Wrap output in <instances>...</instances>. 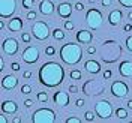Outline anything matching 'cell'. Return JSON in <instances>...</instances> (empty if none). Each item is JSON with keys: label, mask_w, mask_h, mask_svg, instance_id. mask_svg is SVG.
<instances>
[{"label": "cell", "mask_w": 132, "mask_h": 123, "mask_svg": "<svg viewBox=\"0 0 132 123\" xmlns=\"http://www.w3.org/2000/svg\"><path fill=\"white\" fill-rule=\"evenodd\" d=\"M87 53H89V54H95V53H96V47H95V45H89V47H87Z\"/></svg>", "instance_id": "7bdbcfd3"}, {"label": "cell", "mask_w": 132, "mask_h": 123, "mask_svg": "<svg viewBox=\"0 0 132 123\" xmlns=\"http://www.w3.org/2000/svg\"><path fill=\"white\" fill-rule=\"evenodd\" d=\"M102 21H104V15L102 12L99 11L98 8H90L86 14V23L90 27L92 30H98L99 27L102 26Z\"/></svg>", "instance_id": "8992f818"}, {"label": "cell", "mask_w": 132, "mask_h": 123, "mask_svg": "<svg viewBox=\"0 0 132 123\" xmlns=\"http://www.w3.org/2000/svg\"><path fill=\"white\" fill-rule=\"evenodd\" d=\"M95 113L98 116L99 119H102V120H107L111 117L113 114V105H111V102L107 101V99H102V101H99L95 104Z\"/></svg>", "instance_id": "ba28073f"}, {"label": "cell", "mask_w": 132, "mask_h": 123, "mask_svg": "<svg viewBox=\"0 0 132 123\" xmlns=\"http://www.w3.org/2000/svg\"><path fill=\"white\" fill-rule=\"evenodd\" d=\"M36 99H38V102L45 104V102L48 101V93H47V92H38V93H36Z\"/></svg>", "instance_id": "d4e9b609"}, {"label": "cell", "mask_w": 132, "mask_h": 123, "mask_svg": "<svg viewBox=\"0 0 132 123\" xmlns=\"http://www.w3.org/2000/svg\"><path fill=\"white\" fill-rule=\"evenodd\" d=\"M116 116H117V119H120V120H126L128 119V110L123 107H119L117 110H116Z\"/></svg>", "instance_id": "cb8c5ba5"}, {"label": "cell", "mask_w": 132, "mask_h": 123, "mask_svg": "<svg viewBox=\"0 0 132 123\" xmlns=\"http://www.w3.org/2000/svg\"><path fill=\"white\" fill-rule=\"evenodd\" d=\"M11 69H12L14 72H18V71H21V66H20L18 62H12V63H11Z\"/></svg>", "instance_id": "8d00e7d4"}, {"label": "cell", "mask_w": 132, "mask_h": 123, "mask_svg": "<svg viewBox=\"0 0 132 123\" xmlns=\"http://www.w3.org/2000/svg\"><path fill=\"white\" fill-rule=\"evenodd\" d=\"M12 122H14V123H20V122H21V117H14V119H12Z\"/></svg>", "instance_id": "f907efd6"}, {"label": "cell", "mask_w": 132, "mask_h": 123, "mask_svg": "<svg viewBox=\"0 0 132 123\" xmlns=\"http://www.w3.org/2000/svg\"><path fill=\"white\" fill-rule=\"evenodd\" d=\"M16 111H18V104H16L15 101H9V99H6V101L2 102V113L12 116V114H15Z\"/></svg>", "instance_id": "2e32d148"}, {"label": "cell", "mask_w": 132, "mask_h": 123, "mask_svg": "<svg viewBox=\"0 0 132 123\" xmlns=\"http://www.w3.org/2000/svg\"><path fill=\"white\" fill-rule=\"evenodd\" d=\"M84 120H86V122H93V120H95L93 111H86V113H84Z\"/></svg>", "instance_id": "1f68e13d"}, {"label": "cell", "mask_w": 132, "mask_h": 123, "mask_svg": "<svg viewBox=\"0 0 132 123\" xmlns=\"http://www.w3.org/2000/svg\"><path fill=\"white\" fill-rule=\"evenodd\" d=\"M69 93H78V87L72 84V86H69Z\"/></svg>", "instance_id": "bcb514c9"}, {"label": "cell", "mask_w": 132, "mask_h": 123, "mask_svg": "<svg viewBox=\"0 0 132 123\" xmlns=\"http://www.w3.org/2000/svg\"><path fill=\"white\" fill-rule=\"evenodd\" d=\"M128 20L132 21V11H131V9H129V12H128Z\"/></svg>", "instance_id": "816d5d0a"}, {"label": "cell", "mask_w": 132, "mask_h": 123, "mask_svg": "<svg viewBox=\"0 0 132 123\" xmlns=\"http://www.w3.org/2000/svg\"><path fill=\"white\" fill-rule=\"evenodd\" d=\"M126 48L129 53H132V35H129L128 38H126Z\"/></svg>", "instance_id": "836d02e7"}, {"label": "cell", "mask_w": 132, "mask_h": 123, "mask_svg": "<svg viewBox=\"0 0 132 123\" xmlns=\"http://www.w3.org/2000/svg\"><path fill=\"white\" fill-rule=\"evenodd\" d=\"M119 74L122 75L123 78H131L132 77V62L123 60V62L119 65Z\"/></svg>", "instance_id": "ffe728a7"}, {"label": "cell", "mask_w": 132, "mask_h": 123, "mask_svg": "<svg viewBox=\"0 0 132 123\" xmlns=\"http://www.w3.org/2000/svg\"><path fill=\"white\" fill-rule=\"evenodd\" d=\"M2 50L6 56H15L20 51V44L15 38H6L2 44Z\"/></svg>", "instance_id": "7c38bea8"}, {"label": "cell", "mask_w": 132, "mask_h": 123, "mask_svg": "<svg viewBox=\"0 0 132 123\" xmlns=\"http://www.w3.org/2000/svg\"><path fill=\"white\" fill-rule=\"evenodd\" d=\"M126 107L129 108V110H132V99H129V101L126 102Z\"/></svg>", "instance_id": "681fc988"}, {"label": "cell", "mask_w": 132, "mask_h": 123, "mask_svg": "<svg viewBox=\"0 0 132 123\" xmlns=\"http://www.w3.org/2000/svg\"><path fill=\"white\" fill-rule=\"evenodd\" d=\"M111 77H113V71H111V69H105V72L102 74V78L107 81V80H110Z\"/></svg>", "instance_id": "e575fe53"}, {"label": "cell", "mask_w": 132, "mask_h": 123, "mask_svg": "<svg viewBox=\"0 0 132 123\" xmlns=\"http://www.w3.org/2000/svg\"><path fill=\"white\" fill-rule=\"evenodd\" d=\"M23 78L24 80H30L32 78V71H24L23 72Z\"/></svg>", "instance_id": "b9f144b4"}, {"label": "cell", "mask_w": 132, "mask_h": 123, "mask_svg": "<svg viewBox=\"0 0 132 123\" xmlns=\"http://www.w3.org/2000/svg\"><path fill=\"white\" fill-rule=\"evenodd\" d=\"M111 95L117 99H122L125 96H128V93H129V87H128V84L122 80H117L111 84Z\"/></svg>", "instance_id": "30bf717a"}, {"label": "cell", "mask_w": 132, "mask_h": 123, "mask_svg": "<svg viewBox=\"0 0 132 123\" xmlns=\"http://www.w3.org/2000/svg\"><path fill=\"white\" fill-rule=\"evenodd\" d=\"M16 11V0H0V17L9 18Z\"/></svg>", "instance_id": "8fae6325"}, {"label": "cell", "mask_w": 132, "mask_h": 123, "mask_svg": "<svg viewBox=\"0 0 132 123\" xmlns=\"http://www.w3.org/2000/svg\"><path fill=\"white\" fill-rule=\"evenodd\" d=\"M21 5H23V8L24 9L30 11V9H33V6H35V0H23Z\"/></svg>", "instance_id": "f1b7e54d"}, {"label": "cell", "mask_w": 132, "mask_h": 123, "mask_svg": "<svg viewBox=\"0 0 132 123\" xmlns=\"http://www.w3.org/2000/svg\"><path fill=\"white\" fill-rule=\"evenodd\" d=\"M32 92H33V89H32L30 84H23V86H21V93H23V95H30Z\"/></svg>", "instance_id": "f546056e"}, {"label": "cell", "mask_w": 132, "mask_h": 123, "mask_svg": "<svg viewBox=\"0 0 132 123\" xmlns=\"http://www.w3.org/2000/svg\"><path fill=\"white\" fill-rule=\"evenodd\" d=\"M122 57V47L116 41H105L101 45V60L105 63H114Z\"/></svg>", "instance_id": "3957f363"}, {"label": "cell", "mask_w": 132, "mask_h": 123, "mask_svg": "<svg viewBox=\"0 0 132 123\" xmlns=\"http://www.w3.org/2000/svg\"><path fill=\"white\" fill-rule=\"evenodd\" d=\"M24 107L26 108H32L33 107V99H26L24 101Z\"/></svg>", "instance_id": "ee69618b"}, {"label": "cell", "mask_w": 132, "mask_h": 123, "mask_svg": "<svg viewBox=\"0 0 132 123\" xmlns=\"http://www.w3.org/2000/svg\"><path fill=\"white\" fill-rule=\"evenodd\" d=\"M32 35L38 41H47L51 32H50V27L45 21H35L32 26Z\"/></svg>", "instance_id": "52a82bcc"}, {"label": "cell", "mask_w": 132, "mask_h": 123, "mask_svg": "<svg viewBox=\"0 0 132 123\" xmlns=\"http://www.w3.org/2000/svg\"><path fill=\"white\" fill-rule=\"evenodd\" d=\"M38 77H39V83L42 86H45L48 89H53V87H57L63 83L65 69L57 62H45L39 68Z\"/></svg>", "instance_id": "6da1fadb"}, {"label": "cell", "mask_w": 132, "mask_h": 123, "mask_svg": "<svg viewBox=\"0 0 132 123\" xmlns=\"http://www.w3.org/2000/svg\"><path fill=\"white\" fill-rule=\"evenodd\" d=\"M69 77H71V80H74V81H77V80H81V71L80 69H72L71 72H69Z\"/></svg>", "instance_id": "484cf974"}, {"label": "cell", "mask_w": 132, "mask_h": 123, "mask_svg": "<svg viewBox=\"0 0 132 123\" xmlns=\"http://www.w3.org/2000/svg\"><path fill=\"white\" fill-rule=\"evenodd\" d=\"M101 3H102L104 8H110L113 5V0H101Z\"/></svg>", "instance_id": "ab89813d"}, {"label": "cell", "mask_w": 132, "mask_h": 123, "mask_svg": "<svg viewBox=\"0 0 132 123\" xmlns=\"http://www.w3.org/2000/svg\"><path fill=\"white\" fill-rule=\"evenodd\" d=\"M122 20H123V12L120 9H113L108 15V24L116 27V26H119L122 23Z\"/></svg>", "instance_id": "5bb4252c"}, {"label": "cell", "mask_w": 132, "mask_h": 123, "mask_svg": "<svg viewBox=\"0 0 132 123\" xmlns=\"http://www.w3.org/2000/svg\"><path fill=\"white\" fill-rule=\"evenodd\" d=\"M105 92V83L102 80H90L82 86V93L86 96H98Z\"/></svg>", "instance_id": "5b68a950"}, {"label": "cell", "mask_w": 132, "mask_h": 123, "mask_svg": "<svg viewBox=\"0 0 132 123\" xmlns=\"http://www.w3.org/2000/svg\"><path fill=\"white\" fill-rule=\"evenodd\" d=\"M89 3H90V5H95V3H96V0H89Z\"/></svg>", "instance_id": "db71d44e"}, {"label": "cell", "mask_w": 132, "mask_h": 123, "mask_svg": "<svg viewBox=\"0 0 132 123\" xmlns=\"http://www.w3.org/2000/svg\"><path fill=\"white\" fill-rule=\"evenodd\" d=\"M3 29H5V23H3V21H0V30H3Z\"/></svg>", "instance_id": "f5cc1de1"}, {"label": "cell", "mask_w": 132, "mask_h": 123, "mask_svg": "<svg viewBox=\"0 0 132 123\" xmlns=\"http://www.w3.org/2000/svg\"><path fill=\"white\" fill-rule=\"evenodd\" d=\"M57 15L60 18H69L72 15V5L68 3V2H63L57 6Z\"/></svg>", "instance_id": "d6986e66"}, {"label": "cell", "mask_w": 132, "mask_h": 123, "mask_svg": "<svg viewBox=\"0 0 132 123\" xmlns=\"http://www.w3.org/2000/svg\"><path fill=\"white\" fill-rule=\"evenodd\" d=\"M75 105H77L78 108H82L84 105H86V102H84V99H77V101H75Z\"/></svg>", "instance_id": "60d3db41"}, {"label": "cell", "mask_w": 132, "mask_h": 123, "mask_svg": "<svg viewBox=\"0 0 132 123\" xmlns=\"http://www.w3.org/2000/svg\"><path fill=\"white\" fill-rule=\"evenodd\" d=\"M5 69V62H3V59H0V71H3Z\"/></svg>", "instance_id": "c3c4849f"}, {"label": "cell", "mask_w": 132, "mask_h": 123, "mask_svg": "<svg viewBox=\"0 0 132 123\" xmlns=\"http://www.w3.org/2000/svg\"><path fill=\"white\" fill-rule=\"evenodd\" d=\"M74 8H75V11H78V12H82L84 9H86V6H84V3H81V2H77L74 5Z\"/></svg>", "instance_id": "d590c367"}, {"label": "cell", "mask_w": 132, "mask_h": 123, "mask_svg": "<svg viewBox=\"0 0 132 123\" xmlns=\"http://www.w3.org/2000/svg\"><path fill=\"white\" fill-rule=\"evenodd\" d=\"M27 20H36V12H35V11H32V9H30V11H29V12H27Z\"/></svg>", "instance_id": "f35d334b"}, {"label": "cell", "mask_w": 132, "mask_h": 123, "mask_svg": "<svg viewBox=\"0 0 132 123\" xmlns=\"http://www.w3.org/2000/svg\"><path fill=\"white\" fill-rule=\"evenodd\" d=\"M74 29H75L74 23H72L71 20H66V21H65V30H66V32H72Z\"/></svg>", "instance_id": "4dcf8cb0"}, {"label": "cell", "mask_w": 132, "mask_h": 123, "mask_svg": "<svg viewBox=\"0 0 132 123\" xmlns=\"http://www.w3.org/2000/svg\"><path fill=\"white\" fill-rule=\"evenodd\" d=\"M119 3H120L123 8H128V9L132 8V0H119Z\"/></svg>", "instance_id": "d6a6232c"}, {"label": "cell", "mask_w": 132, "mask_h": 123, "mask_svg": "<svg viewBox=\"0 0 132 123\" xmlns=\"http://www.w3.org/2000/svg\"><path fill=\"white\" fill-rule=\"evenodd\" d=\"M30 120L33 123H56L57 116L51 108H39L32 114Z\"/></svg>", "instance_id": "277c9868"}, {"label": "cell", "mask_w": 132, "mask_h": 123, "mask_svg": "<svg viewBox=\"0 0 132 123\" xmlns=\"http://www.w3.org/2000/svg\"><path fill=\"white\" fill-rule=\"evenodd\" d=\"M54 9H56V6H54V3L51 0H42L41 3H39V12L45 17L53 15L54 14Z\"/></svg>", "instance_id": "e0dca14e"}, {"label": "cell", "mask_w": 132, "mask_h": 123, "mask_svg": "<svg viewBox=\"0 0 132 123\" xmlns=\"http://www.w3.org/2000/svg\"><path fill=\"white\" fill-rule=\"evenodd\" d=\"M32 33L29 32H21V41L24 42V44H30V41H32Z\"/></svg>", "instance_id": "83f0119b"}, {"label": "cell", "mask_w": 132, "mask_h": 123, "mask_svg": "<svg viewBox=\"0 0 132 123\" xmlns=\"http://www.w3.org/2000/svg\"><path fill=\"white\" fill-rule=\"evenodd\" d=\"M23 20H21V17H14V18H11L8 23V30L9 32H21L23 30Z\"/></svg>", "instance_id": "44dd1931"}, {"label": "cell", "mask_w": 132, "mask_h": 123, "mask_svg": "<svg viewBox=\"0 0 132 123\" xmlns=\"http://www.w3.org/2000/svg\"><path fill=\"white\" fill-rule=\"evenodd\" d=\"M59 57L65 65H69V66L78 65L82 60V48L80 45V42L78 44L68 42L65 45H62V48L59 50Z\"/></svg>", "instance_id": "7a4b0ae2"}, {"label": "cell", "mask_w": 132, "mask_h": 123, "mask_svg": "<svg viewBox=\"0 0 132 123\" xmlns=\"http://www.w3.org/2000/svg\"><path fill=\"white\" fill-rule=\"evenodd\" d=\"M16 86H18V78L15 75H5L3 80H2V87L5 90H14Z\"/></svg>", "instance_id": "9a60e30c"}, {"label": "cell", "mask_w": 132, "mask_h": 123, "mask_svg": "<svg viewBox=\"0 0 132 123\" xmlns=\"http://www.w3.org/2000/svg\"><path fill=\"white\" fill-rule=\"evenodd\" d=\"M75 38H77V42H80V44H90L93 41V33L86 30V29H81L77 32Z\"/></svg>", "instance_id": "ac0fdd59"}, {"label": "cell", "mask_w": 132, "mask_h": 123, "mask_svg": "<svg viewBox=\"0 0 132 123\" xmlns=\"http://www.w3.org/2000/svg\"><path fill=\"white\" fill-rule=\"evenodd\" d=\"M65 122H66V123H80L81 120H80L78 117H75V116H72V117H68V119H66Z\"/></svg>", "instance_id": "74e56055"}, {"label": "cell", "mask_w": 132, "mask_h": 123, "mask_svg": "<svg viewBox=\"0 0 132 123\" xmlns=\"http://www.w3.org/2000/svg\"><path fill=\"white\" fill-rule=\"evenodd\" d=\"M51 35H53L54 41H65L66 39V32L63 29H59V27H56V29L51 32Z\"/></svg>", "instance_id": "603a6c76"}, {"label": "cell", "mask_w": 132, "mask_h": 123, "mask_svg": "<svg viewBox=\"0 0 132 123\" xmlns=\"http://www.w3.org/2000/svg\"><path fill=\"white\" fill-rule=\"evenodd\" d=\"M0 123H8V119H6V116H5V113L0 116Z\"/></svg>", "instance_id": "7dc6e473"}, {"label": "cell", "mask_w": 132, "mask_h": 123, "mask_svg": "<svg viewBox=\"0 0 132 123\" xmlns=\"http://www.w3.org/2000/svg\"><path fill=\"white\" fill-rule=\"evenodd\" d=\"M84 68H86V71H87L89 74H93V75H98L99 72H101V65H99V62L93 60V59L87 60V62L84 63Z\"/></svg>", "instance_id": "7402d4cb"}, {"label": "cell", "mask_w": 132, "mask_h": 123, "mask_svg": "<svg viewBox=\"0 0 132 123\" xmlns=\"http://www.w3.org/2000/svg\"><path fill=\"white\" fill-rule=\"evenodd\" d=\"M123 32H128V33L132 32V24H131V23H128V24L123 26Z\"/></svg>", "instance_id": "f6af8a7d"}, {"label": "cell", "mask_w": 132, "mask_h": 123, "mask_svg": "<svg viewBox=\"0 0 132 123\" xmlns=\"http://www.w3.org/2000/svg\"><path fill=\"white\" fill-rule=\"evenodd\" d=\"M53 101L54 104L59 105V107H66L69 104V93L66 90H59V92H54L53 95Z\"/></svg>", "instance_id": "4fadbf2b"}, {"label": "cell", "mask_w": 132, "mask_h": 123, "mask_svg": "<svg viewBox=\"0 0 132 123\" xmlns=\"http://www.w3.org/2000/svg\"><path fill=\"white\" fill-rule=\"evenodd\" d=\"M21 57H23V62L27 63V65H35L38 60H39V48L38 47H33V45H29L23 50L21 53Z\"/></svg>", "instance_id": "9c48e42d"}, {"label": "cell", "mask_w": 132, "mask_h": 123, "mask_svg": "<svg viewBox=\"0 0 132 123\" xmlns=\"http://www.w3.org/2000/svg\"><path fill=\"white\" fill-rule=\"evenodd\" d=\"M45 56H48V57L56 56V47L54 45H47L45 47Z\"/></svg>", "instance_id": "4316f807"}]
</instances>
